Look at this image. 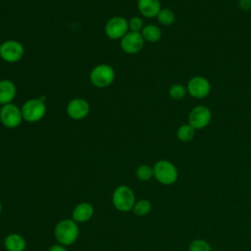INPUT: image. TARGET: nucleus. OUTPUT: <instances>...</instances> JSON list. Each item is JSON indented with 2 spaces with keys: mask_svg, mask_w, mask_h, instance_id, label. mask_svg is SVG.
<instances>
[{
  "mask_svg": "<svg viewBox=\"0 0 251 251\" xmlns=\"http://www.w3.org/2000/svg\"><path fill=\"white\" fill-rule=\"evenodd\" d=\"M144 39L140 32L128 31L121 39V47L126 54H136L140 52L144 46Z\"/></svg>",
  "mask_w": 251,
  "mask_h": 251,
  "instance_id": "f8f14e48",
  "label": "nucleus"
},
{
  "mask_svg": "<svg viewBox=\"0 0 251 251\" xmlns=\"http://www.w3.org/2000/svg\"><path fill=\"white\" fill-rule=\"evenodd\" d=\"M186 88L190 96L197 99H202L209 95L211 91V84L206 77L196 75L189 79Z\"/></svg>",
  "mask_w": 251,
  "mask_h": 251,
  "instance_id": "9d476101",
  "label": "nucleus"
},
{
  "mask_svg": "<svg viewBox=\"0 0 251 251\" xmlns=\"http://www.w3.org/2000/svg\"><path fill=\"white\" fill-rule=\"evenodd\" d=\"M115 71L107 64L96 65L89 74L90 82L98 88H104L111 85L115 80Z\"/></svg>",
  "mask_w": 251,
  "mask_h": 251,
  "instance_id": "f03ea898",
  "label": "nucleus"
},
{
  "mask_svg": "<svg viewBox=\"0 0 251 251\" xmlns=\"http://www.w3.org/2000/svg\"><path fill=\"white\" fill-rule=\"evenodd\" d=\"M136 177L141 180V181H147L149 180L152 176H154L153 173V168L150 167L149 165H140L135 172Z\"/></svg>",
  "mask_w": 251,
  "mask_h": 251,
  "instance_id": "4be33fe9",
  "label": "nucleus"
},
{
  "mask_svg": "<svg viewBox=\"0 0 251 251\" xmlns=\"http://www.w3.org/2000/svg\"><path fill=\"white\" fill-rule=\"evenodd\" d=\"M143 21L140 17H132L128 21V28L129 31H135V32H140L143 28Z\"/></svg>",
  "mask_w": 251,
  "mask_h": 251,
  "instance_id": "b1692460",
  "label": "nucleus"
},
{
  "mask_svg": "<svg viewBox=\"0 0 251 251\" xmlns=\"http://www.w3.org/2000/svg\"><path fill=\"white\" fill-rule=\"evenodd\" d=\"M151 208H152V206H151V203L149 200L141 199V200L135 202V204L132 208V212L136 216H146L150 213Z\"/></svg>",
  "mask_w": 251,
  "mask_h": 251,
  "instance_id": "aec40b11",
  "label": "nucleus"
},
{
  "mask_svg": "<svg viewBox=\"0 0 251 251\" xmlns=\"http://www.w3.org/2000/svg\"><path fill=\"white\" fill-rule=\"evenodd\" d=\"M4 246L7 251H24L26 243L22 235L18 233H10L4 239Z\"/></svg>",
  "mask_w": 251,
  "mask_h": 251,
  "instance_id": "dca6fc26",
  "label": "nucleus"
},
{
  "mask_svg": "<svg viewBox=\"0 0 251 251\" xmlns=\"http://www.w3.org/2000/svg\"><path fill=\"white\" fill-rule=\"evenodd\" d=\"M48 251H67V249L65 248V246L64 245H62V244H54V245H52L50 248H49V250Z\"/></svg>",
  "mask_w": 251,
  "mask_h": 251,
  "instance_id": "a878e982",
  "label": "nucleus"
},
{
  "mask_svg": "<svg viewBox=\"0 0 251 251\" xmlns=\"http://www.w3.org/2000/svg\"><path fill=\"white\" fill-rule=\"evenodd\" d=\"M94 213L92 205L88 202H81L77 204L72 214V219L76 223H85L89 221Z\"/></svg>",
  "mask_w": 251,
  "mask_h": 251,
  "instance_id": "4468645a",
  "label": "nucleus"
},
{
  "mask_svg": "<svg viewBox=\"0 0 251 251\" xmlns=\"http://www.w3.org/2000/svg\"><path fill=\"white\" fill-rule=\"evenodd\" d=\"M1 211H2V204H1V202H0V214H1Z\"/></svg>",
  "mask_w": 251,
  "mask_h": 251,
  "instance_id": "bb28decb",
  "label": "nucleus"
},
{
  "mask_svg": "<svg viewBox=\"0 0 251 251\" xmlns=\"http://www.w3.org/2000/svg\"><path fill=\"white\" fill-rule=\"evenodd\" d=\"M78 226L76 222H75L73 219H65L60 221L54 228L56 240L64 246H69L75 243L78 237Z\"/></svg>",
  "mask_w": 251,
  "mask_h": 251,
  "instance_id": "f257e3e1",
  "label": "nucleus"
},
{
  "mask_svg": "<svg viewBox=\"0 0 251 251\" xmlns=\"http://www.w3.org/2000/svg\"><path fill=\"white\" fill-rule=\"evenodd\" d=\"M186 93H187V88L180 83H175L169 88V95L174 100L183 99Z\"/></svg>",
  "mask_w": 251,
  "mask_h": 251,
  "instance_id": "412c9836",
  "label": "nucleus"
},
{
  "mask_svg": "<svg viewBox=\"0 0 251 251\" xmlns=\"http://www.w3.org/2000/svg\"><path fill=\"white\" fill-rule=\"evenodd\" d=\"M23 120L22 111L17 105L10 103L0 108V122L5 127L16 128L21 125Z\"/></svg>",
  "mask_w": 251,
  "mask_h": 251,
  "instance_id": "0eeeda50",
  "label": "nucleus"
},
{
  "mask_svg": "<svg viewBox=\"0 0 251 251\" xmlns=\"http://www.w3.org/2000/svg\"><path fill=\"white\" fill-rule=\"evenodd\" d=\"M67 115L75 120L79 121L86 118L90 112V105L83 98H74L67 105Z\"/></svg>",
  "mask_w": 251,
  "mask_h": 251,
  "instance_id": "9b49d317",
  "label": "nucleus"
},
{
  "mask_svg": "<svg viewBox=\"0 0 251 251\" xmlns=\"http://www.w3.org/2000/svg\"><path fill=\"white\" fill-rule=\"evenodd\" d=\"M144 41L150 42V43H155L159 41L162 37V31L161 29L155 25H144L142 30L140 31Z\"/></svg>",
  "mask_w": 251,
  "mask_h": 251,
  "instance_id": "f3484780",
  "label": "nucleus"
},
{
  "mask_svg": "<svg viewBox=\"0 0 251 251\" xmlns=\"http://www.w3.org/2000/svg\"><path fill=\"white\" fill-rule=\"evenodd\" d=\"M23 119L28 123L39 122L46 114V105L41 99L31 98L26 100L22 108Z\"/></svg>",
  "mask_w": 251,
  "mask_h": 251,
  "instance_id": "20e7f679",
  "label": "nucleus"
},
{
  "mask_svg": "<svg viewBox=\"0 0 251 251\" xmlns=\"http://www.w3.org/2000/svg\"><path fill=\"white\" fill-rule=\"evenodd\" d=\"M112 202L117 210L121 212H128L132 210L135 204V196L129 186L120 185L113 192Z\"/></svg>",
  "mask_w": 251,
  "mask_h": 251,
  "instance_id": "7ed1b4c3",
  "label": "nucleus"
},
{
  "mask_svg": "<svg viewBox=\"0 0 251 251\" xmlns=\"http://www.w3.org/2000/svg\"><path fill=\"white\" fill-rule=\"evenodd\" d=\"M154 177L162 184L170 185L177 179V170L176 166L167 160L158 161L153 167Z\"/></svg>",
  "mask_w": 251,
  "mask_h": 251,
  "instance_id": "39448f33",
  "label": "nucleus"
},
{
  "mask_svg": "<svg viewBox=\"0 0 251 251\" xmlns=\"http://www.w3.org/2000/svg\"><path fill=\"white\" fill-rule=\"evenodd\" d=\"M238 7L245 12L251 10V0H238Z\"/></svg>",
  "mask_w": 251,
  "mask_h": 251,
  "instance_id": "393cba45",
  "label": "nucleus"
},
{
  "mask_svg": "<svg viewBox=\"0 0 251 251\" xmlns=\"http://www.w3.org/2000/svg\"><path fill=\"white\" fill-rule=\"evenodd\" d=\"M156 18H157L158 22L163 25H171L176 21L175 13L173 12V10H171L169 8L161 9Z\"/></svg>",
  "mask_w": 251,
  "mask_h": 251,
  "instance_id": "6ab92c4d",
  "label": "nucleus"
},
{
  "mask_svg": "<svg viewBox=\"0 0 251 251\" xmlns=\"http://www.w3.org/2000/svg\"><path fill=\"white\" fill-rule=\"evenodd\" d=\"M137 8L145 18L157 17L161 10L160 0H137Z\"/></svg>",
  "mask_w": 251,
  "mask_h": 251,
  "instance_id": "2eb2a0df",
  "label": "nucleus"
},
{
  "mask_svg": "<svg viewBox=\"0 0 251 251\" xmlns=\"http://www.w3.org/2000/svg\"><path fill=\"white\" fill-rule=\"evenodd\" d=\"M25 54V48L23 44L14 39H9L1 43L0 46V57L7 63L19 62Z\"/></svg>",
  "mask_w": 251,
  "mask_h": 251,
  "instance_id": "423d86ee",
  "label": "nucleus"
},
{
  "mask_svg": "<svg viewBox=\"0 0 251 251\" xmlns=\"http://www.w3.org/2000/svg\"><path fill=\"white\" fill-rule=\"evenodd\" d=\"M211 120V110L204 105L194 107L188 115V124L195 129H201L206 127L210 124Z\"/></svg>",
  "mask_w": 251,
  "mask_h": 251,
  "instance_id": "1a4fd4ad",
  "label": "nucleus"
},
{
  "mask_svg": "<svg viewBox=\"0 0 251 251\" xmlns=\"http://www.w3.org/2000/svg\"><path fill=\"white\" fill-rule=\"evenodd\" d=\"M17 94L15 83L10 79L0 80V104L6 105L12 103Z\"/></svg>",
  "mask_w": 251,
  "mask_h": 251,
  "instance_id": "ddd939ff",
  "label": "nucleus"
},
{
  "mask_svg": "<svg viewBox=\"0 0 251 251\" xmlns=\"http://www.w3.org/2000/svg\"><path fill=\"white\" fill-rule=\"evenodd\" d=\"M0 46H1V44H0Z\"/></svg>",
  "mask_w": 251,
  "mask_h": 251,
  "instance_id": "cd10ccee",
  "label": "nucleus"
},
{
  "mask_svg": "<svg viewBox=\"0 0 251 251\" xmlns=\"http://www.w3.org/2000/svg\"><path fill=\"white\" fill-rule=\"evenodd\" d=\"M128 31V21L121 16L112 17L105 25V33L110 39H122Z\"/></svg>",
  "mask_w": 251,
  "mask_h": 251,
  "instance_id": "6e6552de",
  "label": "nucleus"
},
{
  "mask_svg": "<svg viewBox=\"0 0 251 251\" xmlns=\"http://www.w3.org/2000/svg\"><path fill=\"white\" fill-rule=\"evenodd\" d=\"M195 128L189 124H184L177 128L176 136L182 142H188L193 139L195 135Z\"/></svg>",
  "mask_w": 251,
  "mask_h": 251,
  "instance_id": "a211bd4d",
  "label": "nucleus"
},
{
  "mask_svg": "<svg viewBox=\"0 0 251 251\" xmlns=\"http://www.w3.org/2000/svg\"><path fill=\"white\" fill-rule=\"evenodd\" d=\"M189 251H211V247L207 241L195 239L189 244Z\"/></svg>",
  "mask_w": 251,
  "mask_h": 251,
  "instance_id": "5701e85b",
  "label": "nucleus"
}]
</instances>
